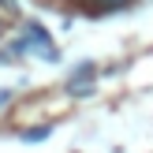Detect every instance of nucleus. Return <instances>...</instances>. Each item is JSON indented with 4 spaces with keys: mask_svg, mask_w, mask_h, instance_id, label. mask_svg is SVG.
Here are the masks:
<instances>
[{
    "mask_svg": "<svg viewBox=\"0 0 153 153\" xmlns=\"http://www.w3.org/2000/svg\"><path fill=\"white\" fill-rule=\"evenodd\" d=\"M90 4H94V7H101V11H105V7H108V11H116V7H127L131 0H90Z\"/></svg>",
    "mask_w": 153,
    "mask_h": 153,
    "instance_id": "obj_1",
    "label": "nucleus"
},
{
    "mask_svg": "<svg viewBox=\"0 0 153 153\" xmlns=\"http://www.w3.org/2000/svg\"><path fill=\"white\" fill-rule=\"evenodd\" d=\"M45 134H52L49 127H34V131H26V142H41Z\"/></svg>",
    "mask_w": 153,
    "mask_h": 153,
    "instance_id": "obj_2",
    "label": "nucleus"
},
{
    "mask_svg": "<svg viewBox=\"0 0 153 153\" xmlns=\"http://www.w3.org/2000/svg\"><path fill=\"white\" fill-rule=\"evenodd\" d=\"M7 97H11V94H7V90H0V105H4V101H7Z\"/></svg>",
    "mask_w": 153,
    "mask_h": 153,
    "instance_id": "obj_3",
    "label": "nucleus"
},
{
    "mask_svg": "<svg viewBox=\"0 0 153 153\" xmlns=\"http://www.w3.org/2000/svg\"><path fill=\"white\" fill-rule=\"evenodd\" d=\"M0 4H4V7H15V0H0Z\"/></svg>",
    "mask_w": 153,
    "mask_h": 153,
    "instance_id": "obj_4",
    "label": "nucleus"
}]
</instances>
